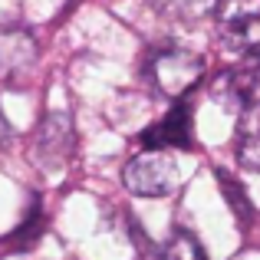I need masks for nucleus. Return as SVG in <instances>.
<instances>
[{
  "label": "nucleus",
  "instance_id": "obj_13",
  "mask_svg": "<svg viewBox=\"0 0 260 260\" xmlns=\"http://www.w3.org/2000/svg\"><path fill=\"white\" fill-rule=\"evenodd\" d=\"M7 139H10V125H7V119L0 115V145H4Z\"/></svg>",
  "mask_w": 260,
  "mask_h": 260
},
{
  "label": "nucleus",
  "instance_id": "obj_4",
  "mask_svg": "<svg viewBox=\"0 0 260 260\" xmlns=\"http://www.w3.org/2000/svg\"><path fill=\"white\" fill-rule=\"evenodd\" d=\"M73 145H76V132H73V119L63 109L46 112V119L40 122L37 139H33V155H37L43 172H56L70 161Z\"/></svg>",
  "mask_w": 260,
  "mask_h": 260
},
{
  "label": "nucleus",
  "instance_id": "obj_7",
  "mask_svg": "<svg viewBox=\"0 0 260 260\" xmlns=\"http://www.w3.org/2000/svg\"><path fill=\"white\" fill-rule=\"evenodd\" d=\"M191 128H194V115L191 106L175 102V109H168L165 119H158L155 125H148L142 132V145L145 148H188L191 145Z\"/></svg>",
  "mask_w": 260,
  "mask_h": 260
},
{
  "label": "nucleus",
  "instance_id": "obj_5",
  "mask_svg": "<svg viewBox=\"0 0 260 260\" xmlns=\"http://www.w3.org/2000/svg\"><path fill=\"white\" fill-rule=\"evenodd\" d=\"M37 40L23 26H0V83L20 79L37 63Z\"/></svg>",
  "mask_w": 260,
  "mask_h": 260
},
{
  "label": "nucleus",
  "instance_id": "obj_9",
  "mask_svg": "<svg viewBox=\"0 0 260 260\" xmlns=\"http://www.w3.org/2000/svg\"><path fill=\"white\" fill-rule=\"evenodd\" d=\"M155 13L168 20H201L217 10L221 0H148Z\"/></svg>",
  "mask_w": 260,
  "mask_h": 260
},
{
  "label": "nucleus",
  "instance_id": "obj_11",
  "mask_svg": "<svg viewBox=\"0 0 260 260\" xmlns=\"http://www.w3.org/2000/svg\"><path fill=\"white\" fill-rule=\"evenodd\" d=\"M40 231H43V214H40V208H33V211H26L23 224L7 237V250H23V247H30V244H37Z\"/></svg>",
  "mask_w": 260,
  "mask_h": 260
},
{
  "label": "nucleus",
  "instance_id": "obj_2",
  "mask_svg": "<svg viewBox=\"0 0 260 260\" xmlns=\"http://www.w3.org/2000/svg\"><path fill=\"white\" fill-rule=\"evenodd\" d=\"M122 181L132 194L139 198H165L178 191L181 172H178V161L161 148H145V152L132 155L122 168Z\"/></svg>",
  "mask_w": 260,
  "mask_h": 260
},
{
  "label": "nucleus",
  "instance_id": "obj_1",
  "mask_svg": "<svg viewBox=\"0 0 260 260\" xmlns=\"http://www.w3.org/2000/svg\"><path fill=\"white\" fill-rule=\"evenodd\" d=\"M148 79L165 99L178 102L204 79V59L191 50H178V46L155 50L148 59Z\"/></svg>",
  "mask_w": 260,
  "mask_h": 260
},
{
  "label": "nucleus",
  "instance_id": "obj_10",
  "mask_svg": "<svg viewBox=\"0 0 260 260\" xmlns=\"http://www.w3.org/2000/svg\"><path fill=\"white\" fill-rule=\"evenodd\" d=\"M161 260H204V250H201V244H198L194 234L175 231V234L168 237V244L161 247Z\"/></svg>",
  "mask_w": 260,
  "mask_h": 260
},
{
  "label": "nucleus",
  "instance_id": "obj_6",
  "mask_svg": "<svg viewBox=\"0 0 260 260\" xmlns=\"http://www.w3.org/2000/svg\"><path fill=\"white\" fill-rule=\"evenodd\" d=\"M257 79H260V53H250V56H241L237 66L224 70L221 76H217V83L211 86V92H214L221 102H228V106H234L237 112H241V109L250 102V92H254Z\"/></svg>",
  "mask_w": 260,
  "mask_h": 260
},
{
  "label": "nucleus",
  "instance_id": "obj_12",
  "mask_svg": "<svg viewBox=\"0 0 260 260\" xmlns=\"http://www.w3.org/2000/svg\"><path fill=\"white\" fill-rule=\"evenodd\" d=\"M217 178H221V184H224V198L231 201V208H234L237 221H244V224H247L250 217H254V208H250L247 194H244V184H237V181H234V178H231L228 172H217Z\"/></svg>",
  "mask_w": 260,
  "mask_h": 260
},
{
  "label": "nucleus",
  "instance_id": "obj_8",
  "mask_svg": "<svg viewBox=\"0 0 260 260\" xmlns=\"http://www.w3.org/2000/svg\"><path fill=\"white\" fill-rule=\"evenodd\" d=\"M237 161L247 172L260 175V102H247L237 115V142H234Z\"/></svg>",
  "mask_w": 260,
  "mask_h": 260
},
{
  "label": "nucleus",
  "instance_id": "obj_3",
  "mask_svg": "<svg viewBox=\"0 0 260 260\" xmlns=\"http://www.w3.org/2000/svg\"><path fill=\"white\" fill-rule=\"evenodd\" d=\"M214 23L221 40L237 53H260V0H221Z\"/></svg>",
  "mask_w": 260,
  "mask_h": 260
}]
</instances>
